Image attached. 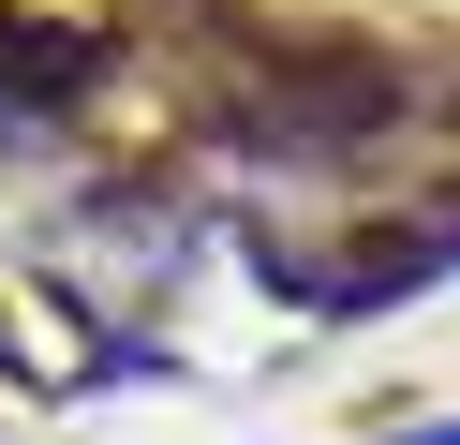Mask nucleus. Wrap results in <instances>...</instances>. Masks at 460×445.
<instances>
[{
	"label": "nucleus",
	"mask_w": 460,
	"mask_h": 445,
	"mask_svg": "<svg viewBox=\"0 0 460 445\" xmlns=\"http://www.w3.org/2000/svg\"><path fill=\"white\" fill-rule=\"evenodd\" d=\"M386 445H460V415H430V431H386Z\"/></svg>",
	"instance_id": "f257e3e1"
}]
</instances>
